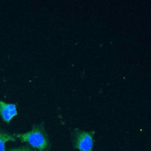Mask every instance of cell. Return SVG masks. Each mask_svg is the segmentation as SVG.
Listing matches in <instances>:
<instances>
[{
  "label": "cell",
  "instance_id": "6da1fadb",
  "mask_svg": "<svg viewBox=\"0 0 151 151\" xmlns=\"http://www.w3.org/2000/svg\"><path fill=\"white\" fill-rule=\"evenodd\" d=\"M15 137L40 151H44L49 146L48 137L43 123L34 124L30 131L18 133Z\"/></svg>",
  "mask_w": 151,
  "mask_h": 151
},
{
  "label": "cell",
  "instance_id": "7a4b0ae2",
  "mask_svg": "<svg viewBox=\"0 0 151 151\" xmlns=\"http://www.w3.org/2000/svg\"><path fill=\"white\" fill-rule=\"evenodd\" d=\"M94 131H84L75 129L73 137L74 146L80 151H93Z\"/></svg>",
  "mask_w": 151,
  "mask_h": 151
},
{
  "label": "cell",
  "instance_id": "3957f363",
  "mask_svg": "<svg viewBox=\"0 0 151 151\" xmlns=\"http://www.w3.org/2000/svg\"><path fill=\"white\" fill-rule=\"evenodd\" d=\"M17 109L15 104L7 103L0 101V116L2 119L8 123L17 115Z\"/></svg>",
  "mask_w": 151,
  "mask_h": 151
},
{
  "label": "cell",
  "instance_id": "277c9868",
  "mask_svg": "<svg viewBox=\"0 0 151 151\" xmlns=\"http://www.w3.org/2000/svg\"><path fill=\"white\" fill-rule=\"evenodd\" d=\"M15 136L0 131V151H6L5 144L8 142H14Z\"/></svg>",
  "mask_w": 151,
  "mask_h": 151
},
{
  "label": "cell",
  "instance_id": "5b68a950",
  "mask_svg": "<svg viewBox=\"0 0 151 151\" xmlns=\"http://www.w3.org/2000/svg\"><path fill=\"white\" fill-rule=\"evenodd\" d=\"M9 151H33V150L27 147H21L12 149Z\"/></svg>",
  "mask_w": 151,
  "mask_h": 151
}]
</instances>
